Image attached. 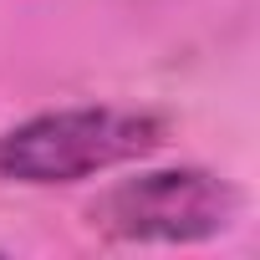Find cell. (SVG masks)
<instances>
[{
	"instance_id": "1",
	"label": "cell",
	"mask_w": 260,
	"mask_h": 260,
	"mask_svg": "<svg viewBox=\"0 0 260 260\" xmlns=\"http://www.w3.org/2000/svg\"><path fill=\"white\" fill-rule=\"evenodd\" d=\"M169 133V122L148 107H56L36 112L0 133V179L51 189L97 179L133 158H148Z\"/></svg>"
},
{
	"instance_id": "2",
	"label": "cell",
	"mask_w": 260,
	"mask_h": 260,
	"mask_svg": "<svg viewBox=\"0 0 260 260\" xmlns=\"http://www.w3.org/2000/svg\"><path fill=\"white\" fill-rule=\"evenodd\" d=\"M240 194L209 169H148L87 204V224L122 245H199L235 224Z\"/></svg>"
}]
</instances>
